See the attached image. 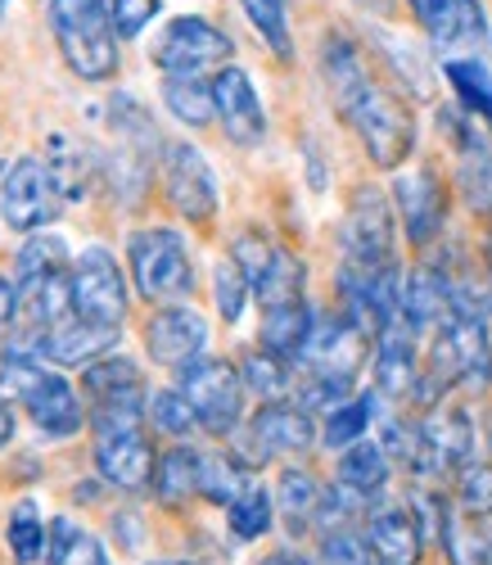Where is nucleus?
<instances>
[{
  "label": "nucleus",
  "instance_id": "nucleus-40",
  "mask_svg": "<svg viewBox=\"0 0 492 565\" xmlns=\"http://www.w3.org/2000/svg\"><path fill=\"white\" fill-rule=\"evenodd\" d=\"M317 561L321 565H375L362 530H339V534H321L317 543Z\"/></svg>",
  "mask_w": 492,
  "mask_h": 565
},
{
  "label": "nucleus",
  "instance_id": "nucleus-46",
  "mask_svg": "<svg viewBox=\"0 0 492 565\" xmlns=\"http://www.w3.org/2000/svg\"><path fill=\"white\" fill-rule=\"evenodd\" d=\"M258 565H321V561L308 556V552H299V547H276V552H267Z\"/></svg>",
  "mask_w": 492,
  "mask_h": 565
},
{
  "label": "nucleus",
  "instance_id": "nucleus-16",
  "mask_svg": "<svg viewBox=\"0 0 492 565\" xmlns=\"http://www.w3.org/2000/svg\"><path fill=\"white\" fill-rule=\"evenodd\" d=\"M362 539H366L375 565H420L425 543H429L411 502H388V498L371 502L366 521H362Z\"/></svg>",
  "mask_w": 492,
  "mask_h": 565
},
{
  "label": "nucleus",
  "instance_id": "nucleus-29",
  "mask_svg": "<svg viewBox=\"0 0 492 565\" xmlns=\"http://www.w3.org/2000/svg\"><path fill=\"white\" fill-rule=\"evenodd\" d=\"M303 280H308L303 258H293L285 245H276L267 271L254 280V295H258L263 312H267V308H280V303H299V299H308V295H303Z\"/></svg>",
  "mask_w": 492,
  "mask_h": 565
},
{
  "label": "nucleus",
  "instance_id": "nucleus-20",
  "mask_svg": "<svg viewBox=\"0 0 492 565\" xmlns=\"http://www.w3.org/2000/svg\"><path fill=\"white\" fill-rule=\"evenodd\" d=\"M457 195L474 217H492V140L479 127L457 131Z\"/></svg>",
  "mask_w": 492,
  "mask_h": 565
},
{
  "label": "nucleus",
  "instance_id": "nucleus-5",
  "mask_svg": "<svg viewBox=\"0 0 492 565\" xmlns=\"http://www.w3.org/2000/svg\"><path fill=\"white\" fill-rule=\"evenodd\" d=\"M177 390L185 394V403L200 416V426L217 439H235L244 426V381L239 366L226 358H200L185 371H177Z\"/></svg>",
  "mask_w": 492,
  "mask_h": 565
},
{
  "label": "nucleus",
  "instance_id": "nucleus-15",
  "mask_svg": "<svg viewBox=\"0 0 492 565\" xmlns=\"http://www.w3.org/2000/svg\"><path fill=\"white\" fill-rule=\"evenodd\" d=\"M393 204H398L403 231L416 249L438 245L442 226H448V185L438 181L434 168H411L393 181Z\"/></svg>",
  "mask_w": 492,
  "mask_h": 565
},
{
  "label": "nucleus",
  "instance_id": "nucleus-45",
  "mask_svg": "<svg viewBox=\"0 0 492 565\" xmlns=\"http://www.w3.org/2000/svg\"><path fill=\"white\" fill-rule=\"evenodd\" d=\"M19 326V280L14 276H0V340Z\"/></svg>",
  "mask_w": 492,
  "mask_h": 565
},
{
  "label": "nucleus",
  "instance_id": "nucleus-2",
  "mask_svg": "<svg viewBox=\"0 0 492 565\" xmlns=\"http://www.w3.org/2000/svg\"><path fill=\"white\" fill-rule=\"evenodd\" d=\"M145 403H105L90 412V457H95V476L109 489L140 498L154 489V470L159 452L145 435Z\"/></svg>",
  "mask_w": 492,
  "mask_h": 565
},
{
  "label": "nucleus",
  "instance_id": "nucleus-37",
  "mask_svg": "<svg viewBox=\"0 0 492 565\" xmlns=\"http://www.w3.org/2000/svg\"><path fill=\"white\" fill-rule=\"evenodd\" d=\"M249 295H254V286H249V276H244V267L231 254L217 258V267H213V303H217V317L226 326H235L244 317V303H249Z\"/></svg>",
  "mask_w": 492,
  "mask_h": 565
},
{
  "label": "nucleus",
  "instance_id": "nucleus-44",
  "mask_svg": "<svg viewBox=\"0 0 492 565\" xmlns=\"http://www.w3.org/2000/svg\"><path fill=\"white\" fill-rule=\"evenodd\" d=\"M64 565H114L109 561V552H105V543L95 539V534H86V530H77V539H73V547H68V561Z\"/></svg>",
  "mask_w": 492,
  "mask_h": 565
},
{
  "label": "nucleus",
  "instance_id": "nucleus-10",
  "mask_svg": "<svg viewBox=\"0 0 492 565\" xmlns=\"http://www.w3.org/2000/svg\"><path fill=\"white\" fill-rule=\"evenodd\" d=\"M474 461V426L461 407H434L420 420V439H416V461L411 476L425 484H438L448 476H461V466Z\"/></svg>",
  "mask_w": 492,
  "mask_h": 565
},
{
  "label": "nucleus",
  "instance_id": "nucleus-33",
  "mask_svg": "<svg viewBox=\"0 0 492 565\" xmlns=\"http://www.w3.org/2000/svg\"><path fill=\"white\" fill-rule=\"evenodd\" d=\"M442 77L452 82L466 114H474L483 127H492V68L483 60H442Z\"/></svg>",
  "mask_w": 492,
  "mask_h": 565
},
{
  "label": "nucleus",
  "instance_id": "nucleus-11",
  "mask_svg": "<svg viewBox=\"0 0 492 565\" xmlns=\"http://www.w3.org/2000/svg\"><path fill=\"white\" fill-rule=\"evenodd\" d=\"M407 6L442 60H483L488 14L479 0H407Z\"/></svg>",
  "mask_w": 492,
  "mask_h": 565
},
{
  "label": "nucleus",
  "instance_id": "nucleus-41",
  "mask_svg": "<svg viewBox=\"0 0 492 565\" xmlns=\"http://www.w3.org/2000/svg\"><path fill=\"white\" fill-rule=\"evenodd\" d=\"M159 10H163V0H109V14H114V32L118 36H140L145 28L154 23Z\"/></svg>",
  "mask_w": 492,
  "mask_h": 565
},
{
  "label": "nucleus",
  "instance_id": "nucleus-13",
  "mask_svg": "<svg viewBox=\"0 0 492 565\" xmlns=\"http://www.w3.org/2000/svg\"><path fill=\"white\" fill-rule=\"evenodd\" d=\"M339 245H343V267H388L393 258V209L384 191L375 185H357L349 217L339 226Z\"/></svg>",
  "mask_w": 492,
  "mask_h": 565
},
{
  "label": "nucleus",
  "instance_id": "nucleus-21",
  "mask_svg": "<svg viewBox=\"0 0 492 565\" xmlns=\"http://www.w3.org/2000/svg\"><path fill=\"white\" fill-rule=\"evenodd\" d=\"M82 390L90 394L95 407H105V403H150L145 371L131 358H122V353H109L100 362H90L82 371Z\"/></svg>",
  "mask_w": 492,
  "mask_h": 565
},
{
  "label": "nucleus",
  "instance_id": "nucleus-14",
  "mask_svg": "<svg viewBox=\"0 0 492 565\" xmlns=\"http://www.w3.org/2000/svg\"><path fill=\"white\" fill-rule=\"evenodd\" d=\"M208 321L190 303H163L150 321H145V353L154 366L185 371L190 362L208 358Z\"/></svg>",
  "mask_w": 492,
  "mask_h": 565
},
{
  "label": "nucleus",
  "instance_id": "nucleus-9",
  "mask_svg": "<svg viewBox=\"0 0 492 565\" xmlns=\"http://www.w3.org/2000/svg\"><path fill=\"white\" fill-rule=\"evenodd\" d=\"M60 217V185L41 154H19L0 177V222L10 231L36 235L45 222Z\"/></svg>",
  "mask_w": 492,
  "mask_h": 565
},
{
  "label": "nucleus",
  "instance_id": "nucleus-17",
  "mask_svg": "<svg viewBox=\"0 0 492 565\" xmlns=\"http://www.w3.org/2000/svg\"><path fill=\"white\" fill-rule=\"evenodd\" d=\"M213 105H217V122L231 146L254 150L267 140V109L258 100L254 77L239 64H226L222 73H213Z\"/></svg>",
  "mask_w": 492,
  "mask_h": 565
},
{
  "label": "nucleus",
  "instance_id": "nucleus-6",
  "mask_svg": "<svg viewBox=\"0 0 492 565\" xmlns=\"http://www.w3.org/2000/svg\"><path fill=\"white\" fill-rule=\"evenodd\" d=\"M321 439V430H317V420H312V412L303 407V403H263L249 420L239 426V435H235V457L239 461H249L254 470L258 466H267V461H280V457H303V452H312V444Z\"/></svg>",
  "mask_w": 492,
  "mask_h": 565
},
{
  "label": "nucleus",
  "instance_id": "nucleus-3",
  "mask_svg": "<svg viewBox=\"0 0 492 565\" xmlns=\"http://www.w3.org/2000/svg\"><path fill=\"white\" fill-rule=\"evenodd\" d=\"M51 23L64 64L82 82H105L118 73V32L105 0H51Z\"/></svg>",
  "mask_w": 492,
  "mask_h": 565
},
{
  "label": "nucleus",
  "instance_id": "nucleus-49",
  "mask_svg": "<svg viewBox=\"0 0 492 565\" xmlns=\"http://www.w3.org/2000/svg\"><path fill=\"white\" fill-rule=\"evenodd\" d=\"M483 258H488V280H492V245H488V254H483Z\"/></svg>",
  "mask_w": 492,
  "mask_h": 565
},
{
  "label": "nucleus",
  "instance_id": "nucleus-26",
  "mask_svg": "<svg viewBox=\"0 0 492 565\" xmlns=\"http://www.w3.org/2000/svg\"><path fill=\"white\" fill-rule=\"evenodd\" d=\"M438 543H442L448 565H492V534H488V525L474 521V515H466V511H457V502H448V511H442Z\"/></svg>",
  "mask_w": 492,
  "mask_h": 565
},
{
  "label": "nucleus",
  "instance_id": "nucleus-34",
  "mask_svg": "<svg viewBox=\"0 0 492 565\" xmlns=\"http://www.w3.org/2000/svg\"><path fill=\"white\" fill-rule=\"evenodd\" d=\"M163 105L185 127H208L217 118L213 82H204V77H163Z\"/></svg>",
  "mask_w": 492,
  "mask_h": 565
},
{
  "label": "nucleus",
  "instance_id": "nucleus-19",
  "mask_svg": "<svg viewBox=\"0 0 492 565\" xmlns=\"http://www.w3.org/2000/svg\"><path fill=\"white\" fill-rule=\"evenodd\" d=\"M23 412L45 439H68V435L82 430V398L60 371L41 366L32 375V385L23 394Z\"/></svg>",
  "mask_w": 492,
  "mask_h": 565
},
{
  "label": "nucleus",
  "instance_id": "nucleus-30",
  "mask_svg": "<svg viewBox=\"0 0 492 565\" xmlns=\"http://www.w3.org/2000/svg\"><path fill=\"white\" fill-rule=\"evenodd\" d=\"M64 271H73V254H68V245L60 241V235H28V245H23L19 258H14L19 290L36 286V280L64 276Z\"/></svg>",
  "mask_w": 492,
  "mask_h": 565
},
{
  "label": "nucleus",
  "instance_id": "nucleus-39",
  "mask_svg": "<svg viewBox=\"0 0 492 565\" xmlns=\"http://www.w3.org/2000/svg\"><path fill=\"white\" fill-rule=\"evenodd\" d=\"M457 511L474 515V521H488L492 515V461H470L457 476Z\"/></svg>",
  "mask_w": 492,
  "mask_h": 565
},
{
  "label": "nucleus",
  "instance_id": "nucleus-43",
  "mask_svg": "<svg viewBox=\"0 0 492 565\" xmlns=\"http://www.w3.org/2000/svg\"><path fill=\"white\" fill-rule=\"evenodd\" d=\"M109 534H114V547L118 552H140V534H145V525H140V515L136 511H118L114 521H109Z\"/></svg>",
  "mask_w": 492,
  "mask_h": 565
},
{
  "label": "nucleus",
  "instance_id": "nucleus-47",
  "mask_svg": "<svg viewBox=\"0 0 492 565\" xmlns=\"http://www.w3.org/2000/svg\"><path fill=\"white\" fill-rule=\"evenodd\" d=\"M14 430H19V426H14V412H10V407H0V452L14 444Z\"/></svg>",
  "mask_w": 492,
  "mask_h": 565
},
{
  "label": "nucleus",
  "instance_id": "nucleus-22",
  "mask_svg": "<svg viewBox=\"0 0 492 565\" xmlns=\"http://www.w3.org/2000/svg\"><path fill=\"white\" fill-rule=\"evenodd\" d=\"M276 515L285 521V530L293 539H303L308 530H317V507H321V480L303 466H285L276 480Z\"/></svg>",
  "mask_w": 492,
  "mask_h": 565
},
{
  "label": "nucleus",
  "instance_id": "nucleus-38",
  "mask_svg": "<svg viewBox=\"0 0 492 565\" xmlns=\"http://www.w3.org/2000/svg\"><path fill=\"white\" fill-rule=\"evenodd\" d=\"M258 36L267 41V51L276 60H293V41H289V19H285V0H239Z\"/></svg>",
  "mask_w": 492,
  "mask_h": 565
},
{
  "label": "nucleus",
  "instance_id": "nucleus-27",
  "mask_svg": "<svg viewBox=\"0 0 492 565\" xmlns=\"http://www.w3.org/2000/svg\"><path fill=\"white\" fill-rule=\"evenodd\" d=\"M249 484H258L249 461H239L231 452H204V461H200V498L204 502L231 507Z\"/></svg>",
  "mask_w": 492,
  "mask_h": 565
},
{
  "label": "nucleus",
  "instance_id": "nucleus-31",
  "mask_svg": "<svg viewBox=\"0 0 492 565\" xmlns=\"http://www.w3.org/2000/svg\"><path fill=\"white\" fill-rule=\"evenodd\" d=\"M371 420H375V394H371V390H362V394L343 398L339 407H330V412H325L321 444H325V448H334V452L353 448V444H362V439H366Z\"/></svg>",
  "mask_w": 492,
  "mask_h": 565
},
{
  "label": "nucleus",
  "instance_id": "nucleus-51",
  "mask_svg": "<svg viewBox=\"0 0 492 565\" xmlns=\"http://www.w3.org/2000/svg\"><path fill=\"white\" fill-rule=\"evenodd\" d=\"M6 6H10V0H0V14H6Z\"/></svg>",
  "mask_w": 492,
  "mask_h": 565
},
{
  "label": "nucleus",
  "instance_id": "nucleus-36",
  "mask_svg": "<svg viewBox=\"0 0 492 565\" xmlns=\"http://www.w3.org/2000/svg\"><path fill=\"white\" fill-rule=\"evenodd\" d=\"M145 416H150V426L159 435H168L172 444H185L194 430H204L200 416H194V407L185 403L181 390H154L150 403H145Z\"/></svg>",
  "mask_w": 492,
  "mask_h": 565
},
{
  "label": "nucleus",
  "instance_id": "nucleus-8",
  "mask_svg": "<svg viewBox=\"0 0 492 565\" xmlns=\"http://www.w3.org/2000/svg\"><path fill=\"white\" fill-rule=\"evenodd\" d=\"M68 286H73V317H82L90 326H114V331H122L131 295H127L118 258L105 245H86L73 258Z\"/></svg>",
  "mask_w": 492,
  "mask_h": 565
},
{
  "label": "nucleus",
  "instance_id": "nucleus-25",
  "mask_svg": "<svg viewBox=\"0 0 492 565\" xmlns=\"http://www.w3.org/2000/svg\"><path fill=\"white\" fill-rule=\"evenodd\" d=\"M388 476H393V461H388V452H384L379 439H362L353 448H343L339 452V466H334V480L349 484L362 498H379L384 484H388Z\"/></svg>",
  "mask_w": 492,
  "mask_h": 565
},
{
  "label": "nucleus",
  "instance_id": "nucleus-32",
  "mask_svg": "<svg viewBox=\"0 0 492 565\" xmlns=\"http://www.w3.org/2000/svg\"><path fill=\"white\" fill-rule=\"evenodd\" d=\"M276 525V493L267 484H249L231 507H226V530L239 539V543H258L267 539Z\"/></svg>",
  "mask_w": 492,
  "mask_h": 565
},
{
  "label": "nucleus",
  "instance_id": "nucleus-4",
  "mask_svg": "<svg viewBox=\"0 0 492 565\" xmlns=\"http://www.w3.org/2000/svg\"><path fill=\"white\" fill-rule=\"evenodd\" d=\"M127 263L136 295L150 303H181L194 290V263L185 249V235L172 226H140L127 241Z\"/></svg>",
  "mask_w": 492,
  "mask_h": 565
},
{
  "label": "nucleus",
  "instance_id": "nucleus-24",
  "mask_svg": "<svg viewBox=\"0 0 492 565\" xmlns=\"http://www.w3.org/2000/svg\"><path fill=\"white\" fill-rule=\"evenodd\" d=\"M312 326H317V312L308 299L299 303H280V308H267L263 312V331H258V344L285 362H299L308 335H312Z\"/></svg>",
  "mask_w": 492,
  "mask_h": 565
},
{
  "label": "nucleus",
  "instance_id": "nucleus-18",
  "mask_svg": "<svg viewBox=\"0 0 492 565\" xmlns=\"http://www.w3.org/2000/svg\"><path fill=\"white\" fill-rule=\"evenodd\" d=\"M375 394L379 398H411L420 385V353H416V331L398 317L388 321L384 331L375 335Z\"/></svg>",
  "mask_w": 492,
  "mask_h": 565
},
{
  "label": "nucleus",
  "instance_id": "nucleus-50",
  "mask_svg": "<svg viewBox=\"0 0 492 565\" xmlns=\"http://www.w3.org/2000/svg\"><path fill=\"white\" fill-rule=\"evenodd\" d=\"M150 565H181V561H150Z\"/></svg>",
  "mask_w": 492,
  "mask_h": 565
},
{
  "label": "nucleus",
  "instance_id": "nucleus-23",
  "mask_svg": "<svg viewBox=\"0 0 492 565\" xmlns=\"http://www.w3.org/2000/svg\"><path fill=\"white\" fill-rule=\"evenodd\" d=\"M200 461H204V452L190 448V444H172V448L159 457L154 489H150V493L159 498V507L181 511L185 502L200 498Z\"/></svg>",
  "mask_w": 492,
  "mask_h": 565
},
{
  "label": "nucleus",
  "instance_id": "nucleus-28",
  "mask_svg": "<svg viewBox=\"0 0 492 565\" xmlns=\"http://www.w3.org/2000/svg\"><path fill=\"white\" fill-rule=\"evenodd\" d=\"M6 543H10V556L19 565H36L45 561V547H51V521L41 515L36 498H19L10 521H6Z\"/></svg>",
  "mask_w": 492,
  "mask_h": 565
},
{
  "label": "nucleus",
  "instance_id": "nucleus-48",
  "mask_svg": "<svg viewBox=\"0 0 492 565\" xmlns=\"http://www.w3.org/2000/svg\"><path fill=\"white\" fill-rule=\"evenodd\" d=\"M362 10H371V14H388L393 10V0H357Z\"/></svg>",
  "mask_w": 492,
  "mask_h": 565
},
{
  "label": "nucleus",
  "instance_id": "nucleus-12",
  "mask_svg": "<svg viewBox=\"0 0 492 565\" xmlns=\"http://www.w3.org/2000/svg\"><path fill=\"white\" fill-rule=\"evenodd\" d=\"M163 195H168V209L185 222H208L217 213L222 204L217 177L200 146H190V140L163 146Z\"/></svg>",
  "mask_w": 492,
  "mask_h": 565
},
{
  "label": "nucleus",
  "instance_id": "nucleus-7",
  "mask_svg": "<svg viewBox=\"0 0 492 565\" xmlns=\"http://www.w3.org/2000/svg\"><path fill=\"white\" fill-rule=\"evenodd\" d=\"M231 55H235L231 36L222 28H213L208 19H200V14L172 19L150 45V60L163 77H204L208 68L222 73L231 64Z\"/></svg>",
  "mask_w": 492,
  "mask_h": 565
},
{
  "label": "nucleus",
  "instance_id": "nucleus-35",
  "mask_svg": "<svg viewBox=\"0 0 492 565\" xmlns=\"http://www.w3.org/2000/svg\"><path fill=\"white\" fill-rule=\"evenodd\" d=\"M289 366L293 362H285V358H276V353H267L258 344V349H249L239 358V381H244V390L258 394L263 403H280L285 390H289Z\"/></svg>",
  "mask_w": 492,
  "mask_h": 565
},
{
  "label": "nucleus",
  "instance_id": "nucleus-1",
  "mask_svg": "<svg viewBox=\"0 0 492 565\" xmlns=\"http://www.w3.org/2000/svg\"><path fill=\"white\" fill-rule=\"evenodd\" d=\"M321 73L330 86V100L339 109V118L357 131V140L366 146L371 163L393 172L403 168L416 150V114L403 96H393L388 86H379L366 73L362 51L349 36H325V51H321Z\"/></svg>",
  "mask_w": 492,
  "mask_h": 565
},
{
  "label": "nucleus",
  "instance_id": "nucleus-42",
  "mask_svg": "<svg viewBox=\"0 0 492 565\" xmlns=\"http://www.w3.org/2000/svg\"><path fill=\"white\" fill-rule=\"evenodd\" d=\"M82 525H73V515H55L51 521V547H45V565H64L68 561V547L77 539Z\"/></svg>",
  "mask_w": 492,
  "mask_h": 565
}]
</instances>
